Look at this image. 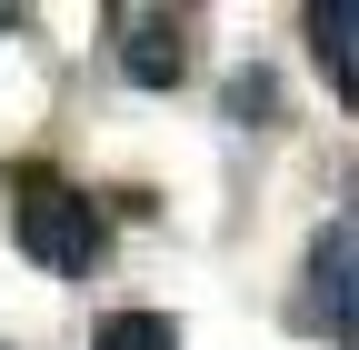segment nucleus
Returning <instances> with one entry per match:
<instances>
[{
    "label": "nucleus",
    "mask_w": 359,
    "mask_h": 350,
    "mask_svg": "<svg viewBox=\"0 0 359 350\" xmlns=\"http://www.w3.org/2000/svg\"><path fill=\"white\" fill-rule=\"evenodd\" d=\"M299 30H309V60L330 70V91L359 110V0H309Z\"/></svg>",
    "instance_id": "20e7f679"
},
{
    "label": "nucleus",
    "mask_w": 359,
    "mask_h": 350,
    "mask_svg": "<svg viewBox=\"0 0 359 350\" xmlns=\"http://www.w3.org/2000/svg\"><path fill=\"white\" fill-rule=\"evenodd\" d=\"M11 240L40 260V271H90L100 260V240H110V221H100V200L90 190H70V181H50V170H11Z\"/></svg>",
    "instance_id": "f257e3e1"
},
{
    "label": "nucleus",
    "mask_w": 359,
    "mask_h": 350,
    "mask_svg": "<svg viewBox=\"0 0 359 350\" xmlns=\"http://www.w3.org/2000/svg\"><path fill=\"white\" fill-rule=\"evenodd\" d=\"M299 330L359 350V231H330L299 271Z\"/></svg>",
    "instance_id": "f03ea898"
},
{
    "label": "nucleus",
    "mask_w": 359,
    "mask_h": 350,
    "mask_svg": "<svg viewBox=\"0 0 359 350\" xmlns=\"http://www.w3.org/2000/svg\"><path fill=\"white\" fill-rule=\"evenodd\" d=\"M90 350H180V320L170 311H110L90 330Z\"/></svg>",
    "instance_id": "39448f33"
},
{
    "label": "nucleus",
    "mask_w": 359,
    "mask_h": 350,
    "mask_svg": "<svg viewBox=\"0 0 359 350\" xmlns=\"http://www.w3.org/2000/svg\"><path fill=\"white\" fill-rule=\"evenodd\" d=\"M120 70L140 80V91H170V80L190 70V20L180 11H130L120 20Z\"/></svg>",
    "instance_id": "7ed1b4c3"
}]
</instances>
